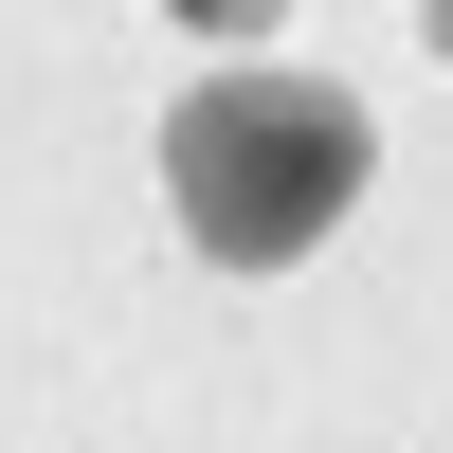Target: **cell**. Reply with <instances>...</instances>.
Wrapping results in <instances>:
<instances>
[{
    "mask_svg": "<svg viewBox=\"0 0 453 453\" xmlns=\"http://www.w3.org/2000/svg\"><path fill=\"white\" fill-rule=\"evenodd\" d=\"M363 164H381V145H363V109L326 91V73H218L164 127V218L218 273H290L309 236H345Z\"/></svg>",
    "mask_w": 453,
    "mask_h": 453,
    "instance_id": "6da1fadb",
    "label": "cell"
},
{
    "mask_svg": "<svg viewBox=\"0 0 453 453\" xmlns=\"http://www.w3.org/2000/svg\"><path fill=\"white\" fill-rule=\"evenodd\" d=\"M164 19H181V36H273L290 0H164Z\"/></svg>",
    "mask_w": 453,
    "mask_h": 453,
    "instance_id": "7a4b0ae2",
    "label": "cell"
},
{
    "mask_svg": "<svg viewBox=\"0 0 453 453\" xmlns=\"http://www.w3.org/2000/svg\"><path fill=\"white\" fill-rule=\"evenodd\" d=\"M435 36H453V0H435Z\"/></svg>",
    "mask_w": 453,
    "mask_h": 453,
    "instance_id": "3957f363",
    "label": "cell"
}]
</instances>
